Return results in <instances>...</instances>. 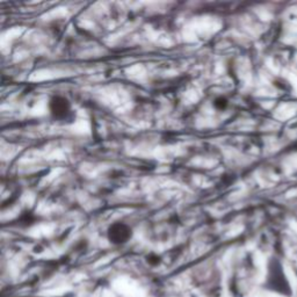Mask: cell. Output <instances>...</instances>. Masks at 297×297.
Masks as SVG:
<instances>
[{
	"instance_id": "obj_2",
	"label": "cell",
	"mask_w": 297,
	"mask_h": 297,
	"mask_svg": "<svg viewBox=\"0 0 297 297\" xmlns=\"http://www.w3.org/2000/svg\"><path fill=\"white\" fill-rule=\"evenodd\" d=\"M108 236L113 243H124L132 236V229L124 223H114L109 226Z\"/></svg>"
},
{
	"instance_id": "obj_3",
	"label": "cell",
	"mask_w": 297,
	"mask_h": 297,
	"mask_svg": "<svg viewBox=\"0 0 297 297\" xmlns=\"http://www.w3.org/2000/svg\"><path fill=\"white\" fill-rule=\"evenodd\" d=\"M214 106H215L217 109H224V108L228 106V101L223 97L216 98L215 101H214Z\"/></svg>"
},
{
	"instance_id": "obj_1",
	"label": "cell",
	"mask_w": 297,
	"mask_h": 297,
	"mask_svg": "<svg viewBox=\"0 0 297 297\" xmlns=\"http://www.w3.org/2000/svg\"><path fill=\"white\" fill-rule=\"evenodd\" d=\"M50 113L56 120H66L71 115V105L66 98L55 95L49 102Z\"/></svg>"
}]
</instances>
